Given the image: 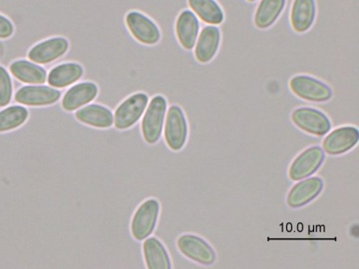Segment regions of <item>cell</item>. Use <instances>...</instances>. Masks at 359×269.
I'll return each instance as SVG.
<instances>
[{"label": "cell", "instance_id": "6da1fadb", "mask_svg": "<svg viewBox=\"0 0 359 269\" xmlns=\"http://www.w3.org/2000/svg\"><path fill=\"white\" fill-rule=\"evenodd\" d=\"M168 110L167 99L163 95H156L149 101L141 123V131L144 140L149 145L159 142L164 129Z\"/></svg>", "mask_w": 359, "mask_h": 269}, {"label": "cell", "instance_id": "7a4b0ae2", "mask_svg": "<svg viewBox=\"0 0 359 269\" xmlns=\"http://www.w3.org/2000/svg\"><path fill=\"white\" fill-rule=\"evenodd\" d=\"M289 86L295 96L308 102H327L334 95L327 84L309 75H295L290 80Z\"/></svg>", "mask_w": 359, "mask_h": 269}, {"label": "cell", "instance_id": "3957f363", "mask_svg": "<svg viewBox=\"0 0 359 269\" xmlns=\"http://www.w3.org/2000/svg\"><path fill=\"white\" fill-rule=\"evenodd\" d=\"M149 103V96L144 92L132 94L117 108L114 112V126L123 131L132 128L143 117Z\"/></svg>", "mask_w": 359, "mask_h": 269}, {"label": "cell", "instance_id": "277c9868", "mask_svg": "<svg viewBox=\"0 0 359 269\" xmlns=\"http://www.w3.org/2000/svg\"><path fill=\"white\" fill-rule=\"evenodd\" d=\"M164 138L168 147L178 152L185 147L188 140V123L185 113L178 105H172L167 110L164 124Z\"/></svg>", "mask_w": 359, "mask_h": 269}, {"label": "cell", "instance_id": "5b68a950", "mask_svg": "<svg viewBox=\"0 0 359 269\" xmlns=\"http://www.w3.org/2000/svg\"><path fill=\"white\" fill-rule=\"evenodd\" d=\"M160 207V202L156 199H148L139 205L131 221V233L135 240L143 242L154 233Z\"/></svg>", "mask_w": 359, "mask_h": 269}, {"label": "cell", "instance_id": "8992f818", "mask_svg": "<svg viewBox=\"0 0 359 269\" xmlns=\"http://www.w3.org/2000/svg\"><path fill=\"white\" fill-rule=\"evenodd\" d=\"M130 34L141 44L152 46L159 43L161 30L154 20L138 11H131L125 16Z\"/></svg>", "mask_w": 359, "mask_h": 269}, {"label": "cell", "instance_id": "52a82bcc", "mask_svg": "<svg viewBox=\"0 0 359 269\" xmlns=\"http://www.w3.org/2000/svg\"><path fill=\"white\" fill-rule=\"evenodd\" d=\"M292 121L297 128L313 136H325L332 129L330 118L320 110L301 107L292 114Z\"/></svg>", "mask_w": 359, "mask_h": 269}, {"label": "cell", "instance_id": "ba28073f", "mask_svg": "<svg viewBox=\"0 0 359 269\" xmlns=\"http://www.w3.org/2000/svg\"><path fill=\"white\" fill-rule=\"evenodd\" d=\"M325 159V153L318 146H313L297 156L289 169V177L292 181H301L313 176L318 171Z\"/></svg>", "mask_w": 359, "mask_h": 269}, {"label": "cell", "instance_id": "9c48e42d", "mask_svg": "<svg viewBox=\"0 0 359 269\" xmlns=\"http://www.w3.org/2000/svg\"><path fill=\"white\" fill-rule=\"evenodd\" d=\"M61 98L58 89L45 85H27L18 90L14 100L22 106L44 107L57 103Z\"/></svg>", "mask_w": 359, "mask_h": 269}, {"label": "cell", "instance_id": "30bf717a", "mask_svg": "<svg viewBox=\"0 0 359 269\" xmlns=\"http://www.w3.org/2000/svg\"><path fill=\"white\" fill-rule=\"evenodd\" d=\"M180 252L187 258L203 264L212 265L216 261V252L204 238L195 235H183L177 240Z\"/></svg>", "mask_w": 359, "mask_h": 269}, {"label": "cell", "instance_id": "8fae6325", "mask_svg": "<svg viewBox=\"0 0 359 269\" xmlns=\"http://www.w3.org/2000/svg\"><path fill=\"white\" fill-rule=\"evenodd\" d=\"M69 50V42L65 37L57 36L45 39L28 51V58L39 65H47L58 60Z\"/></svg>", "mask_w": 359, "mask_h": 269}, {"label": "cell", "instance_id": "7c38bea8", "mask_svg": "<svg viewBox=\"0 0 359 269\" xmlns=\"http://www.w3.org/2000/svg\"><path fill=\"white\" fill-rule=\"evenodd\" d=\"M323 139V150L330 156L346 154L353 150L359 141V131L356 127L344 126L334 130Z\"/></svg>", "mask_w": 359, "mask_h": 269}, {"label": "cell", "instance_id": "4fadbf2b", "mask_svg": "<svg viewBox=\"0 0 359 269\" xmlns=\"http://www.w3.org/2000/svg\"><path fill=\"white\" fill-rule=\"evenodd\" d=\"M222 33L218 26L205 25L201 30L197 42L194 47L195 58L201 64L211 62L219 52Z\"/></svg>", "mask_w": 359, "mask_h": 269}, {"label": "cell", "instance_id": "5bb4252c", "mask_svg": "<svg viewBox=\"0 0 359 269\" xmlns=\"http://www.w3.org/2000/svg\"><path fill=\"white\" fill-rule=\"evenodd\" d=\"M323 190V181L318 177H311L295 184L287 195V202L292 209L304 207L316 200Z\"/></svg>", "mask_w": 359, "mask_h": 269}, {"label": "cell", "instance_id": "9a60e30c", "mask_svg": "<svg viewBox=\"0 0 359 269\" xmlns=\"http://www.w3.org/2000/svg\"><path fill=\"white\" fill-rule=\"evenodd\" d=\"M177 39L185 50H192L200 34V20L191 9L180 13L175 23Z\"/></svg>", "mask_w": 359, "mask_h": 269}, {"label": "cell", "instance_id": "2e32d148", "mask_svg": "<svg viewBox=\"0 0 359 269\" xmlns=\"http://www.w3.org/2000/svg\"><path fill=\"white\" fill-rule=\"evenodd\" d=\"M98 93V86L94 82H80L66 91L61 106L66 112H74L95 100Z\"/></svg>", "mask_w": 359, "mask_h": 269}, {"label": "cell", "instance_id": "e0dca14e", "mask_svg": "<svg viewBox=\"0 0 359 269\" xmlns=\"http://www.w3.org/2000/svg\"><path fill=\"white\" fill-rule=\"evenodd\" d=\"M316 0H294L290 13L292 30L299 34L308 32L316 22Z\"/></svg>", "mask_w": 359, "mask_h": 269}, {"label": "cell", "instance_id": "ac0fdd59", "mask_svg": "<svg viewBox=\"0 0 359 269\" xmlns=\"http://www.w3.org/2000/svg\"><path fill=\"white\" fill-rule=\"evenodd\" d=\"M75 118L87 126L98 129H108L114 125V114L109 108L100 104H88L75 113Z\"/></svg>", "mask_w": 359, "mask_h": 269}, {"label": "cell", "instance_id": "d6986e66", "mask_svg": "<svg viewBox=\"0 0 359 269\" xmlns=\"http://www.w3.org/2000/svg\"><path fill=\"white\" fill-rule=\"evenodd\" d=\"M83 75V67L79 63H61L49 71L46 82L53 88L65 89L76 83Z\"/></svg>", "mask_w": 359, "mask_h": 269}, {"label": "cell", "instance_id": "ffe728a7", "mask_svg": "<svg viewBox=\"0 0 359 269\" xmlns=\"http://www.w3.org/2000/svg\"><path fill=\"white\" fill-rule=\"evenodd\" d=\"M287 0H261L254 14V25L257 29L271 27L282 15Z\"/></svg>", "mask_w": 359, "mask_h": 269}, {"label": "cell", "instance_id": "44dd1931", "mask_svg": "<svg viewBox=\"0 0 359 269\" xmlns=\"http://www.w3.org/2000/svg\"><path fill=\"white\" fill-rule=\"evenodd\" d=\"M9 72L18 81L25 84L41 85L47 81L46 70L32 61H13L9 66Z\"/></svg>", "mask_w": 359, "mask_h": 269}, {"label": "cell", "instance_id": "7402d4cb", "mask_svg": "<svg viewBox=\"0 0 359 269\" xmlns=\"http://www.w3.org/2000/svg\"><path fill=\"white\" fill-rule=\"evenodd\" d=\"M143 254L149 269H171L172 263L166 247L156 237L144 240Z\"/></svg>", "mask_w": 359, "mask_h": 269}, {"label": "cell", "instance_id": "603a6c76", "mask_svg": "<svg viewBox=\"0 0 359 269\" xmlns=\"http://www.w3.org/2000/svg\"><path fill=\"white\" fill-rule=\"evenodd\" d=\"M188 6L205 25L219 26L224 22L223 8L216 0H188Z\"/></svg>", "mask_w": 359, "mask_h": 269}, {"label": "cell", "instance_id": "cb8c5ba5", "mask_svg": "<svg viewBox=\"0 0 359 269\" xmlns=\"http://www.w3.org/2000/svg\"><path fill=\"white\" fill-rule=\"evenodd\" d=\"M29 112L22 105H13L0 111V133L20 128L27 121Z\"/></svg>", "mask_w": 359, "mask_h": 269}, {"label": "cell", "instance_id": "d4e9b609", "mask_svg": "<svg viewBox=\"0 0 359 269\" xmlns=\"http://www.w3.org/2000/svg\"><path fill=\"white\" fill-rule=\"evenodd\" d=\"M13 94V81L6 68L0 66V107H6L11 102Z\"/></svg>", "mask_w": 359, "mask_h": 269}, {"label": "cell", "instance_id": "484cf974", "mask_svg": "<svg viewBox=\"0 0 359 269\" xmlns=\"http://www.w3.org/2000/svg\"><path fill=\"white\" fill-rule=\"evenodd\" d=\"M14 33L13 23L6 16L0 14V39H11Z\"/></svg>", "mask_w": 359, "mask_h": 269}, {"label": "cell", "instance_id": "4316f807", "mask_svg": "<svg viewBox=\"0 0 359 269\" xmlns=\"http://www.w3.org/2000/svg\"><path fill=\"white\" fill-rule=\"evenodd\" d=\"M245 1L250 2V4H252V2H256L257 0H245Z\"/></svg>", "mask_w": 359, "mask_h": 269}]
</instances>
